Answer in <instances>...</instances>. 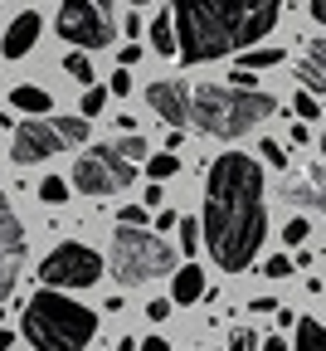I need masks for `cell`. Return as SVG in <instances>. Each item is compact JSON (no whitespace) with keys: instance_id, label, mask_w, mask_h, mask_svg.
<instances>
[{"instance_id":"13","label":"cell","mask_w":326,"mask_h":351,"mask_svg":"<svg viewBox=\"0 0 326 351\" xmlns=\"http://www.w3.org/2000/svg\"><path fill=\"white\" fill-rule=\"evenodd\" d=\"M39 29H44V20H39L34 10H20V15L10 20L5 39H0V54H5V59H25V54L34 49V39H39Z\"/></svg>"},{"instance_id":"42","label":"cell","mask_w":326,"mask_h":351,"mask_svg":"<svg viewBox=\"0 0 326 351\" xmlns=\"http://www.w3.org/2000/svg\"><path fill=\"white\" fill-rule=\"evenodd\" d=\"M321 152H326V137H321Z\"/></svg>"},{"instance_id":"32","label":"cell","mask_w":326,"mask_h":351,"mask_svg":"<svg viewBox=\"0 0 326 351\" xmlns=\"http://www.w3.org/2000/svg\"><path fill=\"white\" fill-rule=\"evenodd\" d=\"M108 93H117V98H122V93H131V73H127V69H117V73H112Z\"/></svg>"},{"instance_id":"28","label":"cell","mask_w":326,"mask_h":351,"mask_svg":"<svg viewBox=\"0 0 326 351\" xmlns=\"http://www.w3.org/2000/svg\"><path fill=\"white\" fill-rule=\"evenodd\" d=\"M263 274H268V278H292V258H288V254H273V258L263 263Z\"/></svg>"},{"instance_id":"30","label":"cell","mask_w":326,"mask_h":351,"mask_svg":"<svg viewBox=\"0 0 326 351\" xmlns=\"http://www.w3.org/2000/svg\"><path fill=\"white\" fill-rule=\"evenodd\" d=\"M263 161L277 166V171H288V152H283V142H263Z\"/></svg>"},{"instance_id":"24","label":"cell","mask_w":326,"mask_h":351,"mask_svg":"<svg viewBox=\"0 0 326 351\" xmlns=\"http://www.w3.org/2000/svg\"><path fill=\"white\" fill-rule=\"evenodd\" d=\"M103 103H108V88H98V83H92L88 93H83V103H78V108H83L78 117H98V112H103Z\"/></svg>"},{"instance_id":"8","label":"cell","mask_w":326,"mask_h":351,"mask_svg":"<svg viewBox=\"0 0 326 351\" xmlns=\"http://www.w3.org/2000/svg\"><path fill=\"white\" fill-rule=\"evenodd\" d=\"M59 34L78 49H108L112 44V0H64L59 5Z\"/></svg>"},{"instance_id":"18","label":"cell","mask_w":326,"mask_h":351,"mask_svg":"<svg viewBox=\"0 0 326 351\" xmlns=\"http://www.w3.org/2000/svg\"><path fill=\"white\" fill-rule=\"evenodd\" d=\"M297 351H326V322L297 317Z\"/></svg>"},{"instance_id":"9","label":"cell","mask_w":326,"mask_h":351,"mask_svg":"<svg viewBox=\"0 0 326 351\" xmlns=\"http://www.w3.org/2000/svg\"><path fill=\"white\" fill-rule=\"evenodd\" d=\"M103 278V258L92 254L88 244H59L49 258L39 263V283L44 288H59V293H68V288H92Z\"/></svg>"},{"instance_id":"16","label":"cell","mask_w":326,"mask_h":351,"mask_svg":"<svg viewBox=\"0 0 326 351\" xmlns=\"http://www.w3.org/2000/svg\"><path fill=\"white\" fill-rule=\"evenodd\" d=\"M10 108H20V112H29V117H44L54 103H49V93L44 88H34V83H20L15 93H10Z\"/></svg>"},{"instance_id":"3","label":"cell","mask_w":326,"mask_h":351,"mask_svg":"<svg viewBox=\"0 0 326 351\" xmlns=\"http://www.w3.org/2000/svg\"><path fill=\"white\" fill-rule=\"evenodd\" d=\"M277 112V103L258 88H234V83H205L190 93V122L210 137H249L258 122H268Z\"/></svg>"},{"instance_id":"2","label":"cell","mask_w":326,"mask_h":351,"mask_svg":"<svg viewBox=\"0 0 326 351\" xmlns=\"http://www.w3.org/2000/svg\"><path fill=\"white\" fill-rule=\"evenodd\" d=\"M175 39L185 64H205L253 49V44L277 25L283 0H175Z\"/></svg>"},{"instance_id":"20","label":"cell","mask_w":326,"mask_h":351,"mask_svg":"<svg viewBox=\"0 0 326 351\" xmlns=\"http://www.w3.org/2000/svg\"><path fill=\"white\" fill-rule=\"evenodd\" d=\"M175 171H180L175 152H156V156H147V176H151V181H171Z\"/></svg>"},{"instance_id":"36","label":"cell","mask_w":326,"mask_h":351,"mask_svg":"<svg viewBox=\"0 0 326 351\" xmlns=\"http://www.w3.org/2000/svg\"><path fill=\"white\" fill-rule=\"evenodd\" d=\"M258 351H288V341H283V337H268V341H263Z\"/></svg>"},{"instance_id":"10","label":"cell","mask_w":326,"mask_h":351,"mask_svg":"<svg viewBox=\"0 0 326 351\" xmlns=\"http://www.w3.org/2000/svg\"><path fill=\"white\" fill-rule=\"evenodd\" d=\"M20 258H25V230H20L5 191H0V302H5L15 293V283H20Z\"/></svg>"},{"instance_id":"6","label":"cell","mask_w":326,"mask_h":351,"mask_svg":"<svg viewBox=\"0 0 326 351\" xmlns=\"http://www.w3.org/2000/svg\"><path fill=\"white\" fill-rule=\"evenodd\" d=\"M108 269L122 288H136V283H151V278H166L175 269V254L166 239H156L151 230H136V225H117L112 234V254H108Z\"/></svg>"},{"instance_id":"33","label":"cell","mask_w":326,"mask_h":351,"mask_svg":"<svg viewBox=\"0 0 326 351\" xmlns=\"http://www.w3.org/2000/svg\"><path fill=\"white\" fill-rule=\"evenodd\" d=\"M147 317H151V322H166V317H171V298H156V302H147Z\"/></svg>"},{"instance_id":"1","label":"cell","mask_w":326,"mask_h":351,"mask_svg":"<svg viewBox=\"0 0 326 351\" xmlns=\"http://www.w3.org/2000/svg\"><path fill=\"white\" fill-rule=\"evenodd\" d=\"M200 230L210 258L224 274H244L268 234V200H263V166L244 152H224L205 171V215Z\"/></svg>"},{"instance_id":"23","label":"cell","mask_w":326,"mask_h":351,"mask_svg":"<svg viewBox=\"0 0 326 351\" xmlns=\"http://www.w3.org/2000/svg\"><path fill=\"white\" fill-rule=\"evenodd\" d=\"M64 69H68L78 83H88V88H92V59H88L83 49H78V54H68V59H64Z\"/></svg>"},{"instance_id":"5","label":"cell","mask_w":326,"mask_h":351,"mask_svg":"<svg viewBox=\"0 0 326 351\" xmlns=\"http://www.w3.org/2000/svg\"><path fill=\"white\" fill-rule=\"evenodd\" d=\"M147 142L136 137H117V142H103V147H92V152H83L78 156V166H73V186L83 191V195H117V191H127L131 186V176L147 166Z\"/></svg>"},{"instance_id":"22","label":"cell","mask_w":326,"mask_h":351,"mask_svg":"<svg viewBox=\"0 0 326 351\" xmlns=\"http://www.w3.org/2000/svg\"><path fill=\"white\" fill-rule=\"evenodd\" d=\"M39 200H44V205H64V200H68V181L44 176V181H39Z\"/></svg>"},{"instance_id":"14","label":"cell","mask_w":326,"mask_h":351,"mask_svg":"<svg viewBox=\"0 0 326 351\" xmlns=\"http://www.w3.org/2000/svg\"><path fill=\"white\" fill-rule=\"evenodd\" d=\"M200 298H205V269H200V263H180V269L171 274V302L190 307Z\"/></svg>"},{"instance_id":"12","label":"cell","mask_w":326,"mask_h":351,"mask_svg":"<svg viewBox=\"0 0 326 351\" xmlns=\"http://www.w3.org/2000/svg\"><path fill=\"white\" fill-rule=\"evenodd\" d=\"M283 191H288V200H292V205H307V210H321V215H326V161L302 166Z\"/></svg>"},{"instance_id":"15","label":"cell","mask_w":326,"mask_h":351,"mask_svg":"<svg viewBox=\"0 0 326 351\" xmlns=\"http://www.w3.org/2000/svg\"><path fill=\"white\" fill-rule=\"evenodd\" d=\"M297 78H302L307 93H326V39L307 44V59L297 64Z\"/></svg>"},{"instance_id":"31","label":"cell","mask_w":326,"mask_h":351,"mask_svg":"<svg viewBox=\"0 0 326 351\" xmlns=\"http://www.w3.org/2000/svg\"><path fill=\"white\" fill-rule=\"evenodd\" d=\"M136 59H142V44H136V39H131V44H122V49H117V64H122V69H131Z\"/></svg>"},{"instance_id":"27","label":"cell","mask_w":326,"mask_h":351,"mask_svg":"<svg viewBox=\"0 0 326 351\" xmlns=\"http://www.w3.org/2000/svg\"><path fill=\"white\" fill-rule=\"evenodd\" d=\"M117 225H136V230H147V205H122V210H117Z\"/></svg>"},{"instance_id":"37","label":"cell","mask_w":326,"mask_h":351,"mask_svg":"<svg viewBox=\"0 0 326 351\" xmlns=\"http://www.w3.org/2000/svg\"><path fill=\"white\" fill-rule=\"evenodd\" d=\"M312 20H316V25H326V0H312Z\"/></svg>"},{"instance_id":"29","label":"cell","mask_w":326,"mask_h":351,"mask_svg":"<svg viewBox=\"0 0 326 351\" xmlns=\"http://www.w3.org/2000/svg\"><path fill=\"white\" fill-rule=\"evenodd\" d=\"M307 234H312V225H307V219H302V215H297V219H288V230H283V239H288V249H297V244H302Z\"/></svg>"},{"instance_id":"25","label":"cell","mask_w":326,"mask_h":351,"mask_svg":"<svg viewBox=\"0 0 326 351\" xmlns=\"http://www.w3.org/2000/svg\"><path fill=\"white\" fill-rule=\"evenodd\" d=\"M263 341H258V332L253 327H234L229 332V351H258Z\"/></svg>"},{"instance_id":"17","label":"cell","mask_w":326,"mask_h":351,"mask_svg":"<svg viewBox=\"0 0 326 351\" xmlns=\"http://www.w3.org/2000/svg\"><path fill=\"white\" fill-rule=\"evenodd\" d=\"M151 49H156V54H180V39H175V15H171V10H161V15L151 20Z\"/></svg>"},{"instance_id":"11","label":"cell","mask_w":326,"mask_h":351,"mask_svg":"<svg viewBox=\"0 0 326 351\" xmlns=\"http://www.w3.org/2000/svg\"><path fill=\"white\" fill-rule=\"evenodd\" d=\"M147 103H151V108H156V117H161V122H171V127H185V122H190V88L175 83V78L151 83V88H147Z\"/></svg>"},{"instance_id":"41","label":"cell","mask_w":326,"mask_h":351,"mask_svg":"<svg viewBox=\"0 0 326 351\" xmlns=\"http://www.w3.org/2000/svg\"><path fill=\"white\" fill-rule=\"evenodd\" d=\"M136 5H147V0H131V10H136Z\"/></svg>"},{"instance_id":"35","label":"cell","mask_w":326,"mask_h":351,"mask_svg":"<svg viewBox=\"0 0 326 351\" xmlns=\"http://www.w3.org/2000/svg\"><path fill=\"white\" fill-rule=\"evenodd\" d=\"M273 307H277L273 298H253V302H249V313H273Z\"/></svg>"},{"instance_id":"39","label":"cell","mask_w":326,"mask_h":351,"mask_svg":"<svg viewBox=\"0 0 326 351\" xmlns=\"http://www.w3.org/2000/svg\"><path fill=\"white\" fill-rule=\"evenodd\" d=\"M117 351H142V341H131V337H122V341H117Z\"/></svg>"},{"instance_id":"34","label":"cell","mask_w":326,"mask_h":351,"mask_svg":"<svg viewBox=\"0 0 326 351\" xmlns=\"http://www.w3.org/2000/svg\"><path fill=\"white\" fill-rule=\"evenodd\" d=\"M161 200H166V191H161V181H151L147 186V205H161Z\"/></svg>"},{"instance_id":"40","label":"cell","mask_w":326,"mask_h":351,"mask_svg":"<svg viewBox=\"0 0 326 351\" xmlns=\"http://www.w3.org/2000/svg\"><path fill=\"white\" fill-rule=\"evenodd\" d=\"M10 346H15V337H10L5 327H0V351H10Z\"/></svg>"},{"instance_id":"21","label":"cell","mask_w":326,"mask_h":351,"mask_svg":"<svg viewBox=\"0 0 326 351\" xmlns=\"http://www.w3.org/2000/svg\"><path fill=\"white\" fill-rule=\"evenodd\" d=\"M200 244H205L200 219H180V254H200Z\"/></svg>"},{"instance_id":"4","label":"cell","mask_w":326,"mask_h":351,"mask_svg":"<svg viewBox=\"0 0 326 351\" xmlns=\"http://www.w3.org/2000/svg\"><path fill=\"white\" fill-rule=\"evenodd\" d=\"M25 337L34 351H83L98 337V317L59 288H39L25 302Z\"/></svg>"},{"instance_id":"7","label":"cell","mask_w":326,"mask_h":351,"mask_svg":"<svg viewBox=\"0 0 326 351\" xmlns=\"http://www.w3.org/2000/svg\"><path fill=\"white\" fill-rule=\"evenodd\" d=\"M88 142V117H54V122H20L15 127V147H10V161L15 166H34L44 156H54L64 147H83Z\"/></svg>"},{"instance_id":"26","label":"cell","mask_w":326,"mask_h":351,"mask_svg":"<svg viewBox=\"0 0 326 351\" xmlns=\"http://www.w3.org/2000/svg\"><path fill=\"white\" fill-rule=\"evenodd\" d=\"M292 112H297L302 122H312V117H321V103H316V93H307V88H302V93L292 98Z\"/></svg>"},{"instance_id":"19","label":"cell","mask_w":326,"mask_h":351,"mask_svg":"<svg viewBox=\"0 0 326 351\" xmlns=\"http://www.w3.org/2000/svg\"><path fill=\"white\" fill-rule=\"evenodd\" d=\"M283 59H288L283 49H244V59H239V69H253V73H258V69H277V64H283Z\"/></svg>"},{"instance_id":"38","label":"cell","mask_w":326,"mask_h":351,"mask_svg":"<svg viewBox=\"0 0 326 351\" xmlns=\"http://www.w3.org/2000/svg\"><path fill=\"white\" fill-rule=\"evenodd\" d=\"M142 351H171V346H166L161 337H147V341H142Z\"/></svg>"}]
</instances>
